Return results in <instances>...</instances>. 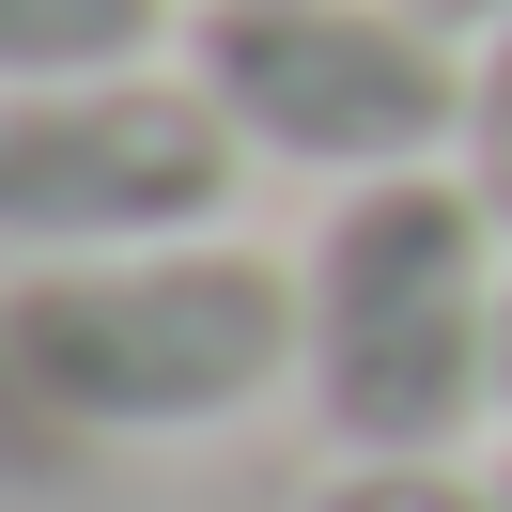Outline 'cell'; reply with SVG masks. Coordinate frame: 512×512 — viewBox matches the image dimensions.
I'll list each match as a JSON object with an SVG mask.
<instances>
[{"label":"cell","mask_w":512,"mask_h":512,"mask_svg":"<svg viewBox=\"0 0 512 512\" xmlns=\"http://www.w3.org/2000/svg\"><path fill=\"white\" fill-rule=\"evenodd\" d=\"M311 512H512L497 466H450V450H419V466H326Z\"/></svg>","instance_id":"8992f818"},{"label":"cell","mask_w":512,"mask_h":512,"mask_svg":"<svg viewBox=\"0 0 512 512\" xmlns=\"http://www.w3.org/2000/svg\"><path fill=\"white\" fill-rule=\"evenodd\" d=\"M187 78L264 171H311V187L466 156V32H435L419 0H202Z\"/></svg>","instance_id":"3957f363"},{"label":"cell","mask_w":512,"mask_h":512,"mask_svg":"<svg viewBox=\"0 0 512 512\" xmlns=\"http://www.w3.org/2000/svg\"><path fill=\"white\" fill-rule=\"evenodd\" d=\"M295 404L342 466H419L512 419V233L466 171L326 187L295 249Z\"/></svg>","instance_id":"6da1fadb"},{"label":"cell","mask_w":512,"mask_h":512,"mask_svg":"<svg viewBox=\"0 0 512 512\" xmlns=\"http://www.w3.org/2000/svg\"><path fill=\"white\" fill-rule=\"evenodd\" d=\"M78 466V435L32 404V373H16V342H0V497H47V481Z\"/></svg>","instance_id":"ba28073f"},{"label":"cell","mask_w":512,"mask_h":512,"mask_svg":"<svg viewBox=\"0 0 512 512\" xmlns=\"http://www.w3.org/2000/svg\"><path fill=\"white\" fill-rule=\"evenodd\" d=\"M450 171H466V187L497 202V233H512V16L466 47V156H450Z\"/></svg>","instance_id":"52a82bcc"},{"label":"cell","mask_w":512,"mask_h":512,"mask_svg":"<svg viewBox=\"0 0 512 512\" xmlns=\"http://www.w3.org/2000/svg\"><path fill=\"white\" fill-rule=\"evenodd\" d=\"M419 16H435V32H466V47H481V32H497V16H512V0H419Z\"/></svg>","instance_id":"9c48e42d"},{"label":"cell","mask_w":512,"mask_h":512,"mask_svg":"<svg viewBox=\"0 0 512 512\" xmlns=\"http://www.w3.org/2000/svg\"><path fill=\"white\" fill-rule=\"evenodd\" d=\"M497 481H512V450H497Z\"/></svg>","instance_id":"30bf717a"},{"label":"cell","mask_w":512,"mask_h":512,"mask_svg":"<svg viewBox=\"0 0 512 512\" xmlns=\"http://www.w3.org/2000/svg\"><path fill=\"white\" fill-rule=\"evenodd\" d=\"M249 140L218 125L202 78H16L0 94V249L16 264H94V249H171L233 218Z\"/></svg>","instance_id":"277c9868"},{"label":"cell","mask_w":512,"mask_h":512,"mask_svg":"<svg viewBox=\"0 0 512 512\" xmlns=\"http://www.w3.org/2000/svg\"><path fill=\"white\" fill-rule=\"evenodd\" d=\"M171 0H0V94L16 78H125L156 63Z\"/></svg>","instance_id":"5b68a950"},{"label":"cell","mask_w":512,"mask_h":512,"mask_svg":"<svg viewBox=\"0 0 512 512\" xmlns=\"http://www.w3.org/2000/svg\"><path fill=\"white\" fill-rule=\"evenodd\" d=\"M0 342H16L32 404L63 419L78 450L218 435V419H249V404L295 388V264L233 249V233L16 264V280H0Z\"/></svg>","instance_id":"7a4b0ae2"}]
</instances>
